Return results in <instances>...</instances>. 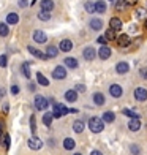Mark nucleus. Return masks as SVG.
Segmentation results:
<instances>
[{"label":"nucleus","mask_w":147,"mask_h":155,"mask_svg":"<svg viewBox=\"0 0 147 155\" xmlns=\"http://www.w3.org/2000/svg\"><path fill=\"white\" fill-rule=\"evenodd\" d=\"M142 79H147V68H141V71H139Z\"/></svg>","instance_id":"43"},{"label":"nucleus","mask_w":147,"mask_h":155,"mask_svg":"<svg viewBox=\"0 0 147 155\" xmlns=\"http://www.w3.org/2000/svg\"><path fill=\"white\" fill-rule=\"evenodd\" d=\"M64 62H65V65H67L68 68H73V70H74V68H78V60L73 59V57H67Z\"/></svg>","instance_id":"22"},{"label":"nucleus","mask_w":147,"mask_h":155,"mask_svg":"<svg viewBox=\"0 0 147 155\" xmlns=\"http://www.w3.org/2000/svg\"><path fill=\"white\" fill-rule=\"evenodd\" d=\"M90 27H92L93 30H100L103 27V21L101 19H92L90 21Z\"/></svg>","instance_id":"25"},{"label":"nucleus","mask_w":147,"mask_h":155,"mask_svg":"<svg viewBox=\"0 0 147 155\" xmlns=\"http://www.w3.org/2000/svg\"><path fill=\"white\" fill-rule=\"evenodd\" d=\"M59 49H60V51H64V52L71 51V49H73L71 40H62V41H60V45H59Z\"/></svg>","instance_id":"9"},{"label":"nucleus","mask_w":147,"mask_h":155,"mask_svg":"<svg viewBox=\"0 0 147 155\" xmlns=\"http://www.w3.org/2000/svg\"><path fill=\"white\" fill-rule=\"evenodd\" d=\"M29 65H30V63H27V62L22 63V73H24L25 78H30V67Z\"/></svg>","instance_id":"33"},{"label":"nucleus","mask_w":147,"mask_h":155,"mask_svg":"<svg viewBox=\"0 0 147 155\" xmlns=\"http://www.w3.org/2000/svg\"><path fill=\"white\" fill-rule=\"evenodd\" d=\"M128 128H130L131 131H138L139 128H141V122H139V119L133 117L131 120L128 122Z\"/></svg>","instance_id":"15"},{"label":"nucleus","mask_w":147,"mask_h":155,"mask_svg":"<svg viewBox=\"0 0 147 155\" xmlns=\"http://www.w3.org/2000/svg\"><path fill=\"white\" fill-rule=\"evenodd\" d=\"M122 112H123L125 116H128V117H131V119H133V117H136V119H138V114H136L135 111H131V109H127V108H125V109H122Z\"/></svg>","instance_id":"35"},{"label":"nucleus","mask_w":147,"mask_h":155,"mask_svg":"<svg viewBox=\"0 0 147 155\" xmlns=\"http://www.w3.org/2000/svg\"><path fill=\"white\" fill-rule=\"evenodd\" d=\"M52 8H54L52 0H41V10L43 11H51Z\"/></svg>","instance_id":"21"},{"label":"nucleus","mask_w":147,"mask_h":155,"mask_svg":"<svg viewBox=\"0 0 147 155\" xmlns=\"http://www.w3.org/2000/svg\"><path fill=\"white\" fill-rule=\"evenodd\" d=\"M19 22V16L16 13H10L8 16H6V24H18Z\"/></svg>","instance_id":"23"},{"label":"nucleus","mask_w":147,"mask_h":155,"mask_svg":"<svg viewBox=\"0 0 147 155\" xmlns=\"http://www.w3.org/2000/svg\"><path fill=\"white\" fill-rule=\"evenodd\" d=\"M82 54H84V59H86V60H93L96 57V51L93 48H86Z\"/></svg>","instance_id":"12"},{"label":"nucleus","mask_w":147,"mask_h":155,"mask_svg":"<svg viewBox=\"0 0 147 155\" xmlns=\"http://www.w3.org/2000/svg\"><path fill=\"white\" fill-rule=\"evenodd\" d=\"M68 114V108H65L62 103H55L54 104V111H52V117L55 119H60V117H64Z\"/></svg>","instance_id":"2"},{"label":"nucleus","mask_w":147,"mask_h":155,"mask_svg":"<svg viewBox=\"0 0 147 155\" xmlns=\"http://www.w3.org/2000/svg\"><path fill=\"white\" fill-rule=\"evenodd\" d=\"M57 54H59V48H55V46H47L46 48V57H57Z\"/></svg>","instance_id":"19"},{"label":"nucleus","mask_w":147,"mask_h":155,"mask_svg":"<svg viewBox=\"0 0 147 155\" xmlns=\"http://www.w3.org/2000/svg\"><path fill=\"white\" fill-rule=\"evenodd\" d=\"M0 67L2 68L6 67V55H0Z\"/></svg>","instance_id":"41"},{"label":"nucleus","mask_w":147,"mask_h":155,"mask_svg":"<svg viewBox=\"0 0 147 155\" xmlns=\"http://www.w3.org/2000/svg\"><path fill=\"white\" fill-rule=\"evenodd\" d=\"M35 108L40 109V111H44L47 108V100L41 95H37L35 97Z\"/></svg>","instance_id":"3"},{"label":"nucleus","mask_w":147,"mask_h":155,"mask_svg":"<svg viewBox=\"0 0 147 155\" xmlns=\"http://www.w3.org/2000/svg\"><path fill=\"white\" fill-rule=\"evenodd\" d=\"M5 95V89H0V98H2Z\"/></svg>","instance_id":"51"},{"label":"nucleus","mask_w":147,"mask_h":155,"mask_svg":"<svg viewBox=\"0 0 147 155\" xmlns=\"http://www.w3.org/2000/svg\"><path fill=\"white\" fill-rule=\"evenodd\" d=\"M33 40L37 41V43H46L47 37H46V33H44V32H41V30H35V32H33Z\"/></svg>","instance_id":"10"},{"label":"nucleus","mask_w":147,"mask_h":155,"mask_svg":"<svg viewBox=\"0 0 147 155\" xmlns=\"http://www.w3.org/2000/svg\"><path fill=\"white\" fill-rule=\"evenodd\" d=\"M103 122H106V124H113L114 120H116V114L114 112H111V111H106L103 114V119H101Z\"/></svg>","instance_id":"17"},{"label":"nucleus","mask_w":147,"mask_h":155,"mask_svg":"<svg viewBox=\"0 0 147 155\" xmlns=\"http://www.w3.org/2000/svg\"><path fill=\"white\" fill-rule=\"evenodd\" d=\"M30 130H32V133L35 135V131H37V122H35V116L30 117Z\"/></svg>","instance_id":"38"},{"label":"nucleus","mask_w":147,"mask_h":155,"mask_svg":"<svg viewBox=\"0 0 147 155\" xmlns=\"http://www.w3.org/2000/svg\"><path fill=\"white\" fill-rule=\"evenodd\" d=\"M104 37H106V40H116V32H114L113 29H108Z\"/></svg>","instance_id":"36"},{"label":"nucleus","mask_w":147,"mask_h":155,"mask_svg":"<svg viewBox=\"0 0 147 155\" xmlns=\"http://www.w3.org/2000/svg\"><path fill=\"white\" fill-rule=\"evenodd\" d=\"M74 155H81V153H74Z\"/></svg>","instance_id":"54"},{"label":"nucleus","mask_w":147,"mask_h":155,"mask_svg":"<svg viewBox=\"0 0 147 155\" xmlns=\"http://www.w3.org/2000/svg\"><path fill=\"white\" fill-rule=\"evenodd\" d=\"M144 25H145V29H147V19H145V22H144Z\"/></svg>","instance_id":"52"},{"label":"nucleus","mask_w":147,"mask_h":155,"mask_svg":"<svg viewBox=\"0 0 147 155\" xmlns=\"http://www.w3.org/2000/svg\"><path fill=\"white\" fill-rule=\"evenodd\" d=\"M27 144H29V147H30L32 150H38V149H41V147H43V141H41L40 138H37V136H32Z\"/></svg>","instance_id":"4"},{"label":"nucleus","mask_w":147,"mask_h":155,"mask_svg":"<svg viewBox=\"0 0 147 155\" xmlns=\"http://www.w3.org/2000/svg\"><path fill=\"white\" fill-rule=\"evenodd\" d=\"M95 3V13H98V15H103L104 11H106V3L101 2V0H96Z\"/></svg>","instance_id":"16"},{"label":"nucleus","mask_w":147,"mask_h":155,"mask_svg":"<svg viewBox=\"0 0 147 155\" xmlns=\"http://www.w3.org/2000/svg\"><path fill=\"white\" fill-rule=\"evenodd\" d=\"M74 146H76V143H74V139H73V138H67V139L64 141V147H65L67 150L74 149Z\"/></svg>","instance_id":"24"},{"label":"nucleus","mask_w":147,"mask_h":155,"mask_svg":"<svg viewBox=\"0 0 147 155\" xmlns=\"http://www.w3.org/2000/svg\"><path fill=\"white\" fill-rule=\"evenodd\" d=\"M86 10L89 13H95V3L93 2H86Z\"/></svg>","instance_id":"37"},{"label":"nucleus","mask_w":147,"mask_h":155,"mask_svg":"<svg viewBox=\"0 0 147 155\" xmlns=\"http://www.w3.org/2000/svg\"><path fill=\"white\" fill-rule=\"evenodd\" d=\"M38 19H41V21H49V19H51V15H49V11H43V10H41V11L38 13Z\"/></svg>","instance_id":"32"},{"label":"nucleus","mask_w":147,"mask_h":155,"mask_svg":"<svg viewBox=\"0 0 147 155\" xmlns=\"http://www.w3.org/2000/svg\"><path fill=\"white\" fill-rule=\"evenodd\" d=\"M74 90H76V92H86V86H82V84H78Z\"/></svg>","instance_id":"42"},{"label":"nucleus","mask_w":147,"mask_h":155,"mask_svg":"<svg viewBox=\"0 0 147 155\" xmlns=\"http://www.w3.org/2000/svg\"><path fill=\"white\" fill-rule=\"evenodd\" d=\"M73 130H74L76 133H81V131L84 130V122H82V120H76V122L73 124Z\"/></svg>","instance_id":"29"},{"label":"nucleus","mask_w":147,"mask_h":155,"mask_svg":"<svg viewBox=\"0 0 147 155\" xmlns=\"http://www.w3.org/2000/svg\"><path fill=\"white\" fill-rule=\"evenodd\" d=\"M109 24H111V29H113L114 32L122 30V21L119 19V18H113V19L109 21Z\"/></svg>","instance_id":"14"},{"label":"nucleus","mask_w":147,"mask_h":155,"mask_svg":"<svg viewBox=\"0 0 147 155\" xmlns=\"http://www.w3.org/2000/svg\"><path fill=\"white\" fill-rule=\"evenodd\" d=\"M90 155H103V153H101L100 150H93V152H92V153H90Z\"/></svg>","instance_id":"49"},{"label":"nucleus","mask_w":147,"mask_h":155,"mask_svg":"<svg viewBox=\"0 0 147 155\" xmlns=\"http://www.w3.org/2000/svg\"><path fill=\"white\" fill-rule=\"evenodd\" d=\"M19 6H22V8L27 6V0H19Z\"/></svg>","instance_id":"47"},{"label":"nucleus","mask_w":147,"mask_h":155,"mask_svg":"<svg viewBox=\"0 0 147 155\" xmlns=\"http://www.w3.org/2000/svg\"><path fill=\"white\" fill-rule=\"evenodd\" d=\"M109 94L113 95L114 98H120L122 94H123V90H122V87L119 86V84H113V86L109 87Z\"/></svg>","instance_id":"8"},{"label":"nucleus","mask_w":147,"mask_h":155,"mask_svg":"<svg viewBox=\"0 0 147 155\" xmlns=\"http://www.w3.org/2000/svg\"><path fill=\"white\" fill-rule=\"evenodd\" d=\"M111 52H113V51H111V49H109L108 46H101V48H100V49H98V51H96L98 57H100V59H103V60L109 59V57H111Z\"/></svg>","instance_id":"6"},{"label":"nucleus","mask_w":147,"mask_h":155,"mask_svg":"<svg viewBox=\"0 0 147 155\" xmlns=\"http://www.w3.org/2000/svg\"><path fill=\"white\" fill-rule=\"evenodd\" d=\"M135 98L138 101H144V100H147V89H144V87H138L136 90H135Z\"/></svg>","instance_id":"7"},{"label":"nucleus","mask_w":147,"mask_h":155,"mask_svg":"<svg viewBox=\"0 0 147 155\" xmlns=\"http://www.w3.org/2000/svg\"><path fill=\"white\" fill-rule=\"evenodd\" d=\"M76 98H78V92H76V90H67V94H65L67 101L73 103V101H76Z\"/></svg>","instance_id":"20"},{"label":"nucleus","mask_w":147,"mask_h":155,"mask_svg":"<svg viewBox=\"0 0 147 155\" xmlns=\"http://www.w3.org/2000/svg\"><path fill=\"white\" fill-rule=\"evenodd\" d=\"M123 2L127 3V5H133V6H135L138 3V0H123Z\"/></svg>","instance_id":"46"},{"label":"nucleus","mask_w":147,"mask_h":155,"mask_svg":"<svg viewBox=\"0 0 147 155\" xmlns=\"http://www.w3.org/2000/svg\"><path fill=\"white\" fill-rule=\"evenodd\" d=\"M106 41H108V40H106V37H104V35H101V37H100V38H98V43H101L103 46H104V45H106Z\"/></svg>","instance_id":"44"},{"label":"nucleus","mask_w":147,"mask_h":155,"mask_svg":"<svg viewBox=\"0 0 147 155\" xmlns=\"http://www.w3.org/2000/svg\"><path fill=\"white\" fill-rule=\"evenodd\" d=\"M8 33H10V27H8V24L0 22V37H6Z\"/></svg>","instance_id":"27"},{"label":"nucleus","mask_w":147,"mask_h":155,"mask_svg":"<svg viewBox=\"0 0 147 155\" xmlns=\"http://www.w3.org/2000/svg\"><path fill=\"white\" fill-rule=\"evenodd\" d=\"M0 136H2V127H0Z\"/></svg>","instance_id":"53"},{"label":"nucleus","mask_w":147,"mask_h":155,"mask_svg":"<svg viewBox=\"0 0 147 155\" xmlns=\"http://www.w3.org/2000/svg\"><path fill=\"white\" fill-rule=\"evenodd\" d=\"M37 81H38L40 86H44V87H47V86H49V81L44 78V74H43V73H37Z\"/></svg>","instance_id":"26"},{"label":"nucleus","mask_w":147,"mask_h":155,"mask_svg":"<svg viewBox=\"0 0 147 155\" xmlns=\"http://www.w3.org/2000/svg\"><path fill=\"white\" fill-rule=\"evenodd\" d=\"M52 119H54L52 117V112H46V114L43 116V124L49 127V125H51V122H52Z\"/></svg>","instance_id":"31"},{"label":"nucleus","mask_w":147,"mask_h":155,"mask_svg":"<svg viewBox=\"0 0 147 155\" xmlns=\"http://www.w3.org/2000/svg\"><path fill=\"white\" fill-rule=\"evenodd\" d=\"M52 78H55V79H65L67 78V70L64 67H55L54 71H52Z\"/></svg>","instance_id":"5"},{"label":"nucleus","mask_w":147,"mask_h":155,"mask_svg":"<svg viewBox=\"0 0 147 155\" xmlns=\"http://www.w3.org/2000/svg\"><path fill=\"white\" fill-rule=\"evenodd\" d=\"M3 144L6 149H10V144H11V139H10V135H5L3 136Z\"/></svg>","instance_id":"39"},{"label":"nucleus","mask_w":147,"mask_h":155,"mask_svg":"<svg viewBox=\"0 0 147 155\" xmlns=\"http://www.w3.org/2000/svg\"><path fill=\"white\" fill-rule=\"evenodd\" d=\"M29 52H30L32 55H35V57H38V59H43V60L47 59L44 52H41V51H38V49H35L33 46H29Z\"/></svg>","instance_id":"18"},{"label":"nucleus","mask_w":147,"mask_h":155,"mask_svg":"<svg viewBox=\"0 0 147 155\" xmlns=\"http://www.w3.org/2000/svg\"><path fill=\"white\" fill-rule=\"evenodd\" d=\"M125 3L123 0H119V2H116V11H123L125 10Z\"/></svg>","instance_id":"34"},{"label":"nucleus","mask_w":147,"mask_h":155,"mask_svg":"<svg viewBox=\"0 0 147 155\" xmlns=\"http://www.w3.org/2000/svg\"><path fill=\"white\" fill-rule=\"evenodd\" d=\"M29 89H30L32 92H33V90H35V84H29Z\"/></svg>","instance_id":"50"},{"label":"nucleus","mask_w":147,"mask_h":155,"mask_svg":"<svg viewBox=\"0 0 147 155\" xmlns=\"http://www.w3.org/2000/svg\"><path fill=\"white\" fill-rule=\"evenodd\" d=\"M136 18L138 19H147V10L145 8H138L136 10Z\"/></svg>","instance_id":"30"},{"label":"nucleus","mask_w":147,"mask_h":155,"mask_svg":"<svg viewBox=\"0 0 147 155\" xmlns=\"http://www.w3.org/2000/svg\"><path fill=\"white\" fill-rule=\"evenodd\" d=\"M11 94H13V95H18V94H19V87H18V86H13V87H11Z\"/></svg>","instance_id":"45"},{"label":"nucleus","mask_w":147,"mask_h":155,"mask_svg":"<svg viewBox=\"0 0 147 155\" xmlns=\"http://www.w3.org/2000/svg\"><path fill=\"white\" fill-rule=\"evenodd\" d=\"M128 70H130V67H128L127 62H119L117 65H116V71H117L119 74H125Z\"/></svg>","instance_id":"13"},{"label":"nucleus","mask_w":147,"mask_h":155,"mask_svg":"<svg viewBox=\"0 0 147 155\" xmlns=\"http://www.w3.org/2000/svg\"><path fill=\"white\" fill-rule=\"evenodd\" d=\"M93 101L98 104V106H103V104H104V97H103V94H95V95H93Z\"/></svg>","instance_id":"28"},{"label":"nucleus","mask_w":147,"mask_h":155,"mask_svg":"<svg viewBox=\"0 0 147 155\" xmlns=\"http://www.w3.org/2000/svg\"><path fill=\"white\" fill-rule=\"evenodd\" d=\"M130 149H131V152L135 153V155H139V152H141V149H139V146H135V144H133V146L130 147Z\"/></svg>","instance_id":"40"},{"label":"nucleus","mask_w":147,"mask_h":155,"mask_svg":"<svg viewBox=\"0 0 147 155\" xmlns=\"http://www.w3.org/2000/svg\"><path fill=\"white\" fill-rule=\"evenodd\" d=\"M116 40H117V45L120 46V48H127V46L130 45V41H131L130 37H128V35H125V33L120 35V37H117Z\"/></svg>","instance_id":"11"},{"label":"nucleus","mask_w":147,"mask_h":155,"mask_svg":"<svg viewBox=\"0 0 147 155\" xmlns=\"http://www.w3.org/2000/svg\"><path fill=\"white\" fill-rule=\"evenodd\" d=\"M89 128L92 130L93 133H101L103 128H104V122L101 120V119H98V117H92L89 120Z\"/></svg>","instance_id":"1"},{"label":"nucleus","mask_w":147,"mask_h":155,"mask_svg":"<svg viewBox=\"0 0 147 155\" xmlns=\"http://www.w3.org/2000/svg\"><path fill=\"white\" fill-rule=\"evenodd\" d=\"M8 109H10V108H8V104H3V112H5V114L8 112Z\"/></svg>","instance_id":"48"}]
</instances>
